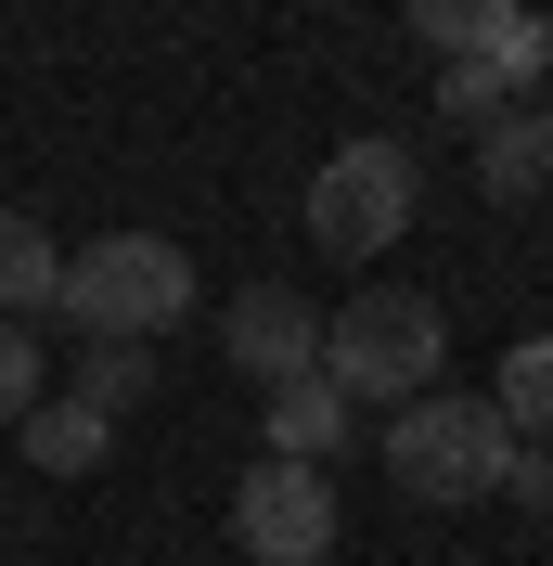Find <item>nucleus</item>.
I'll return each instance as SVG.
<instances>
[{"instance_id": "14", "label": "nucleus", "mask_w": 553, "mask_h": 566, "mask_svg": "<svg viewBox=\"0 0 553 566\" xmlns=\"http://www.w3.org/2000/svg\"><path fill=\"white\" fill-rule=\"evenodd\" d=\"M39 399H52V387H39V335H27V322H0V424H27Z\"/></svg>"}, {"instance_id": "2", "label": "nucleus", "mask_w": 553, "mask_h": 566, "mask_svg": "<svg viewBox=\"0 0 553 566\" xmlns=\"http://www.w3.org/2000/svg\"><path fill=\"white\" fill-rule=\"evenodd\" d=\"M413 39L438 52V116H463V129H489V116L541 104L553 13H528V0H425Z\"/></svg>"}, {"instance_id": "6", "label": "nucleus", "mask_w": 553, "mask_h": 566, "mask_svg": "<svg viewBox=\"0 0 553 566\" xmlns=\"http://www.w3.org/2000/svg\"><path fill=\"white\" fill-rule=\"evenodd\" d=\"M232 541H244V566H322L335 554V476L322 463H244L232 476Z\"/></svg>"}, {"instance_id": "12", "label": "nucleus", "mask_w": 553, "mask_h": 566, "mask_svg": "<svg viewBox=\"0 0 553 566\" xmlns=\"http://www.w3.org/2000/svg\"><path fill=\"white\" fill-rule=\"evenodd\" d=\"M489 412L515 424V438H553V335H515V348H502V387H489Z\"/></svg>"}, {"instance_id": "9", "label": "nucleus", "mask_w": 553, "mask_h": 566, "mask_svg": "<svg viewBox=\"0 0 553 566\" xmlns=\"http://www.w3.org/2000/svg\"><path fill=\"white\" fill-rule=\"evenodd\" d=\"M52 296H65V245L27 207H0V322H39Z\"/></svg>"}, {"instance_id": "5", "label": "nucleus", "mask_w": 553, "mask_h": 566, "mask_svg": "<svg viewBox=\"0 0 553 566\" xmlns=\"http://www.w3.org/2000/svg\"><path fill=\"white\" fill-rule=\"evenodd\" d=\"M413 142H386V129H361V142H335L310 168V245L322 258H386L399 232H413Z\"/></svg>"}, {"instance_id": "15", "label": "nucleus", "mask_w": 553, "mask_h": 566, "mask_svg": "<svg viewBox=\"0 0 553 566\" xmlns=\"http://www.w3.org/2000/svg\"><path fill=\"white\" fill-rule=\"evenodd\" d=\"M502 502H553V451H541V438L502 451Z\"/></svg>"}, {"instance_id": "3", "label": "nucleus", "mask_w": 553, "mask_h": 566, "mask_svg": "<svg viewBox=\"0 0 553 566\" xmlns=\"http://www.w3.org/2000/svg\"><path fill=\"white\" fill-rule=\"evenodd\" d=\"M52 310L91 335V348H155L168 322H194V258L168 232H104V245L65 258V296Z\"/></svg>"}, {"instance_id": "4", "label": "nucleus", "mask_w": 553, "mask_h": 566, "mask_svg": "<svg viewBox=\"0 0 553 566\" xmlns=\"http://www.w3.org/2000/svg\"><path fill=\"white\" fill-rule=\"evenodd\" d=\"M502 451H515V424L489 412V399H463V387L386 412V476L413 502H502Z\"/></svg>"}, {"instance_id": "13", "label": "nucleus", "mask_w": 553, "mask_h": 566, "mask_svg": "<svg viewBox=\"0 0 553 566\" xmlns=\"http://www.w3.org/2000/svg\"><path fill=\"white\" fill-rule=\"evenodd\" d=\"M65 399L116 424L129 399H155V348H77V387H65Z\"/></svg>"}, {"instance_id": "8", "label": "nucleus", "mask_w": 553, "mask_h": 566, "mask_svg": "<svg viewBox=\"0 0 553 566\" xmlns=\"http://www.w3.org/2000/svg\"><path fill=\"white\" fill-rule=\"evenodd\" d=\"M541 180H553V104L489 116V129H477V193H489V207H528Z\"/></svg>"}, {"instance_id": "1", "label": "nucleus", "mask_w": 553, "mask_h": 566, "mask_svg": "<svg viewBox=\"0 0 553 566\" xmlns=\"http://www.w3.org/2000/svg\"><path fill=\"white\" fill-rule=\"evenodd\" d=\"M450 374V322L425 283H361L347 310H322V387L361 412V399H386V412H413V399H438Z\"/></svg>"}, {"instance_id": "7", "label": "nucleus", "mask_w": 553, "mask_h": 566, "mask_svg": "<svg viewBox=\"0 0 553 566\" xmlns=\"http://www.w3.org/2000/svg\"><path fill=\"white\" fill-rule=\"evenodd\" d=\"M219 348H232L244 387L271 399V387H296V374H322V310L296 283H244L232 310H219Z\"/></svg>"}, {"instance_id": "11", "label": "nucleus", "mask_w": 553, "mask_h": 566, "mask_svg": "<svg viewBox=\"0 0 553 566\" xmlns=\"http://www.w3.org/2000/svg\"><path fill=\"white\" fill-rule=\"evenodd\" d=\"M104 412H77V399H39L27 412V476H104Z\"/></svg>"}, {"instance_id": "10", "label": "nucleus", "mask_w": 553, "mask_h": 566, "mask_svg": "<svg viewBox=\"0 0 553 566\" xmlns=\"http://www.w3.org/2000/svg\"><path fill=\"white\" fill-rule=\"evenodd\" d=\"M335 451H347V399L322 387V374L271 387V463H335Z\"/></svg>"}]
</instances>
